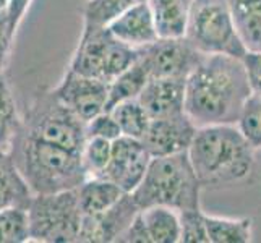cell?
I'll list each match as a JSON object with an SVG mask.
<instances>
[{
	"label": "cell",
	"instance_id": "3957f363",
	"mask_svg": "<svg viewBox=\"0 0 261 243\" xmlns=\"http://www.w3.org/2000/svg\"><path fill=\"white\" fill-rule=\"evenodd\" d=\"M34 195L76 190L85 182L82 152L16 134L8 151Z\"/></svg>",
	"mask_w": 261,
	"mask_h": 243
},
{
	"label": "cell",
	"instance_id": "7a4b0ae2",
	"mask_svg": "<svg viewBox=\"0 0 261 243\" xmlns=\"http://www.w3.org/2000/svg\"><path fill=\"white\" fill-rule=\"evenodd\" d=\"M188 156L203 188L245 182L255 166V148L236 123L198 127Z\"/></svg>",
	"mask_w": 261,
	"mask_h": 243
},
{
	"label": "cell",
	"instance_id": "e575fe53",
	"mask_svg": "<svg viewBox=\"0 0 261 243\" xmlns=\"http://www.w3.org/2000/svg\"><path fill=\"white\" fill-rule=\"evenodd\" d=\"M8 4H10V0H0V12H4V10H7V7H8Z\"/></svg>",
	"mask_w": 261,
	"mask_h": 243
},
{
	"label": "cell",
	"instance_id": "7c38bea8",
	"mask_svg": "<svg viewBox=\"0 0 261 243\" xmlns=\"http://www.w3.org/2000/svg\"><path fill=\"white\" fill-rule=\"evenodd\" d=\"M140 212V206L132 193H125L119 201L101 212L83 214L80 226L78 241L82 243H117L135 215Z\"/></svg>",
	"mask_w": 261,
	"mask_h": 243
},
{
	"label": "cell",
	"instance_id": "44dd1931",
	"mask_svg": "<svg viewBox=\"0 0 261 243\" xmlns=\"http://www.w3.org/2000/svg\"><path fill=\"white\" fill-rule=\"evenodd\" d=\"M149 73L143 62L138 59L135 64L112 79L109 83V97H107L106 111H112L117 104L128 99H138L141 91L149 81Z\"/></svg>",
	"mask_w": 261,
	"mask_h": 243
},
{
	"label": "cell",
	"instance_id": "ac0fdd59",
	"mask_svg": "<svg viewBox=\"0 0 261 243\" xmlns=\"http://www.w3.org/2000/svg\"><path fill=\"white\" fill-rule=\"evenodd\" d=\"M76 192L83 214L101 212L111 208L125 195L119 185L104 177L85 178V182L76 188Z\"/></svg>",
	"mask_w": 261,
	"mask_h": 243
},
{
	"label": "cell",
	"instance_id": "d4e9b609",
	"mask_svg": "<svg viewBox=\"0 0 261 243\" xmlns=\"http://www.w3.org/2000/svg\"><path fill=\"white\" fill-rule=\"evenodd\" d=\"M138 2L143 0H86L82 10L83 23L109 26L115 18H119Z\"/></svg>",
	"mask_w": 261,
	"mask_h": 243
},
{
	"label": "cell",
	"instance_id": "5b68a950",
	"mask_svg": "<svg viewBox=\"0 0 261 243\" xmlns=\"http://www.w3.org/2000/svg\"><path fill=\"white\" fill-rule=\"evenodd\" d=\"M141 49L115 38L107 26L83 23L68 70L111 83L140 59Z\"/></svg>",
	"mask_w": 261,
	"mask_h": 243
},
{
	"label": "cell",
	"instance_id": "9c48e42d",
	"mask_svg": "<svg viewBox=\"0 0 261 243\" xmlns=\"http://www.w3.org/2000/svg\"><path fill=\"white\" fill-rule=\"evenodd\" d=\"M204 53L198 52L185 36L159 38L141 47L140 60L151 78H188Z\"/></svg>",
	"mask_w": 261,
	"mask_h": 243
},
{
	"label": "cell",
	"instance_id": "1f68e13d",
	"mask_svg": "<svg viewBox=\"0 0 261 243\" xmlns=\"http://www.w3.org/2000/svg\"><path fill=\"white\" fill-rule=\"evenodd\" d=\"M117 243H151L145 221L141 218V209L135 215V219L132 221L130 226L123 230V233L119 237Z\"/></svg>",
	"mask_w": 261,
	"mask_h": 243
},
{
	"label": "cell",
	"instance_id": "4fadbf2b",
	"mask_svg": "<svg viewBox=\"0 0 261 243\" xmlns=\"http://www.w3.org/2000/svg\"><path fill=\"white\" fill-rule=\"evenodd\" d=\"M198 127L187 112L151 119L149 127L141 138L151 157L172 156L190 149Z\"/></svg>",
	"mask_w": 261,
	"mask_h": 243
},
{
	"label": "cell",
	"instance_id": "7402d4cb",
	"mask_svg": "<svg viewBox=\"0 0 261 243\" xmlns=\"http://www.w3.org/2000/svg\"><path fill=\"white\" fill-rule=\"evenodd\" d=\"M23 125V115L16 107L10 83L0 71V151H10Z\"/></svg>",
	"mask_w": 261,
	"mask_h": 243
},
{
	"label": "cell",
	"instance_id": "f546056e",
	"mask_svg": "<svg viewBox=\"0 0 261 243\" xmlns=\"http://www.w3.org/2000/svg\"><path fill=\"white\" fill-rule=\"evenodd\" d=\"M86 134L88 138L94 137V138L115 141L117 138L122 137V130L117 120L114 119V115L109 111H104L86 123Z\"/></svg>",
	"mask_w": 261,
	"mask_h": 243
},
{
	"label": "cell",
	"instance_id": "484cf974",
	"mask_svg": "<svg viewBox=\"0 0 261 243\" xmlns=\"http://www.w3.org/2000/svg\"><path fill=\"white\" fill-rule=\"evenodd\" d=\"M30 241L28 209L8 208L0 211V243Z\"/></svg>",
	"mask_w": 261,
	"mask_h": 243
},
{
	"label": "cell",
	"instance_id": "d6986e66",
	"mask_svg": "<svg viewBox=\"0 0 261 243\" xmlns=\"http://www.w3.org/2000/svg\"><path fill=\"white\" fill-rule=\"evenodd\" d=\"M247 50H261V0H227Z\"/></svg>",
	"mask_w": 261,
	"mask_h": 243
},
{
	"label": "cell",
	"instance_id": "5bb4252c",
	"mask_svg": "<svg viewBox=\"0 0 261 243\" xmlns=\"http://www.w3.org/2000/svg\"><path fill=\"white\" fill-rule=\"evenodd\" d=\"M185 78H149L140 102L151 119L185 112Z\"/></svg>",
	"mask_w": 261,
	"mask_h": 243
},
{
	"label": "cell",
	"instance_id": "2e32d148",
	"mask_svg": "<svg viewBox=\"0 0 261 243\" xmlns=\"http://www.w3.org/2000/svg\"><path fill=\"white\" fill-rule=\"evenodd\" d=\"M33 190L21 175L8 151H0V211L8 208L28 209Z\"/></svg>",
	"mask_w": 261,
	"mask_h": 243
},
{
	"label": "cell",
	"instance_id": "9a60e30c",
	"mask_svg": "<svg viewBox=\"0 0 261 243\" xmlns=\"http://www.w3.org/2000/svg\"><path fill=\"white\" fill-rule=\"evenodd\" d=\"M107 28L112 31L115 38L138 49L159 39L156 21L148 0L135 4L119 18H115Z\"/></svg>",
	"mask_w": 261,
	"mask_h": 243
},
{
	"label": "cell",
	"instance_id": "8fae6325",
	"mask_svg": "<svg viewBox=\"0 0 261 243\" xmlns=\"http://www.w3.org/2000/svg\"><path fill=\"white\" fill-rule=\"evenodd\" d=\"M151 154L141 140L122 137L112 141V154L101 177L119 185L125 193H133L145 177Z\"/></svg>",
	"mask_w": 261,
	"mask_h": 243
},
{
	"label": "cell",
	"instance_id": "6da1fadb",
	"mask_svg": "<svg viewBox=\"0 0 261 243\" xmlns=\"http://www.w3.org/2000/svg\"><path fill=\"white\" fill-rule=\"evenodd\" d=\"M251 94L244 60L203 56L187 78L185 112L196 127L236 123Z\"/></svg>",
	"mask_w": 261,
	"mask_h": 243
},
{
	"label": "cell",
	"instance_id": "836d02e7",
	"mask_svg": "<svg viewBox=\"0 0 261 243\" xmlns=\"http://www.w3.org/2000/svg\"><path fill=\"white\" fill-rule=\"evenodd\" d=\"M31 4L33 0H10V4H8L7 16H8V23H10V30L15 36L23 21V18L28 13Z\"/></svg>",
	"mask_w": 261,
	"mask_h": 243
},
{
	"label": "cell",
	"instance_id": "ba28073f",
	"mask_svg": "<svg viewBox=\"0 0 261 243\" xmlns=\"http://www.w3.org/2000/svg\"><path fill=\"white\" fill-rule=\"evenodd\" d=\"M82 218L76 190L34 195L28 206L30 241H78Z\"/></svg>",
	"mask_w": 261,
	"mask_h": 243
},
{
	"label": "cell",
	"instance_id": "83f0119b",
	"mask_svg": "<svg viewBox=\"0 0 261 243\" xmlns=\"http://www.w3.org/2000/svg\"><path fill=\"white\" fill-rule=\"evenodd\" d=\"M237 127L251 146L261 149V94H250L239 117Z\"/></svg>",
	"mask_w": 261,
	"mask_h": 243
},
{
	"label": "cell",
	"instance_id": "52a82bcc",
	"mask_svg": "<svg viewBox=\"0 0 261 243\" xmlns=\"http://www.w3.org/2000/svg\"><path fill=\"white\" fill-rule=\"evenodd\" d=\"M185 38L204 56L222 53L244 59L247 53L227 0H193Z\"/></svg>",
	"mask_w": 261,
	"mask_h": 243
},
{
	"label": "cell",
	"instance_id": "e0dca14e",
	"mask_svg": "<svg viewBox=\"0 0 261 243\" xmlns=\"http://www.w3.org/2000/svg\"><path fill=\"white\" fill-rule=\"evenodd\" d=\"M159 38L185 36L193 0H148Z\"/></svg>",
	"mask_w": 261,
	"mask_h": 243
},
{
	"label": "cell",
	"instance_id": "8992f818",
	"mask_svg": "<svg viewBox=\"0 0 261 243\" xmlns=\"http://www.w3.org/2000/svg\"><path fill=\"white\" fill-rule=\"evenodd\" d=\"M23 134L82 152L88 140L86 123L60 101L54 89H41L23 114Z\"/></svg>",
	"mask_w": 261,
	"mask_h": 243
},
{
	"label": "cell",
	"instance_id": "cb8c5ba5",
	"mask_svg": "<svg viewBox=\"0 0 261 243\" xmlns=\"http://www.w3.org/2000/svg\"><path fill=\"white\" fill-rule=\"evenodd\" d=\"M114 119L119 123L123 137L141 140L149 127L151 117L146 109L140 102V99H128L120 104H117L112 111H109Z\"/></svg>",
	"mask_w": 261,
	"mask_h": 243
},
{
	"label": "cell",
	"instance_id": "ffe728a7",
	"mask_svg": "<svg viewBox=\"0 0 261 243\" xmlns=\"http://www.w3.org/2000/svg\"><path fill=\"white\" fill-rule=\"evenodd\" d=\"M151 243H178L180 215L178 211L167 206H149L141 209Z\"/></svg>",
	"mask_w": 261,
	"mask_h": 243
},
{
	"label": "cell",
	"instance_id": "d6a6232c",
	"mask_svg": "<svg viewBox=\"0 0 261 243\" xmlns=\"http://www.w3.org/2000/svg\"><path fill=\"white\" fill-rule=\"evenodd\" d=\"M15 42V34L10 30L7 10L0 12V71H4L8 56H10L12 46Z\"/></svg>",
	"mask_w": 261,
	"mask_h": 243
},
{
	"label": "cell",
	"instance_id": "30bf717a",
	"mask_svg": "<svg viewBox=\"0 0 261 243\" xmlns=\"http://www.w3.org/2000/svg\"><path fill=\"white\" fill-rule=\"evenodd\" d=\"M52 89L60 101L85 123L106 111L109 97V83L78 75L68 68L60 83Z\"/></svg>",
	"mask_w": 261,
	"mask_h": 243
},
{
	"label": "cell",
	"instance_id": "603a6c76",
	"mask_svg": "<svg viewBox=\"0 0 261 243\" xmlns=\"http://www.w3.org/2000/svg\"><path fill=\"white\" fill-rule=\"evenodd\" d=\"M210 243H250L253 240V221L250 218H221L206 214Z\"/></svg>",
	"mask_w": 261,
	"mask_h": 243
},
{
	"label": "cell",
	"instance_id": "4dcf8cb0",
	"mask_svg": "<svg viewBox=\"0 0 261 243\" xmlns=\"http://www.w3.org/2000/svg\"><path fill=\"white\" fill-rule=\"evenodd\" d=\"M242 60L247 68L251 93L261 94V50H247Z\"/></svg>",
	"mask_w": 261,
	"mask_h": 243
},
{
	"label": "cell",
	"instance_id": "4316f807",
	"mask_svg": "<svg viewBox=\"0 0 261 243\" xmlns=\"http://www.w3.org/2000/svg\"><path fill=\"white\" fill-rule=\"evenodd\" d=\"M112 141L89 137L82 149V164L88 177H101L111 160Z\"/></svg>",
	"mask_w": 261,
	"mask_h": 243
},
{
	"label": "cell",
	"instance_id": "277c9868",
	"mask_svg": "<svg viewBox=\"0 0 261 243\" xmlns=\"http://www.w3.org/2000/svg\"><path fill=\"white\" fill-rule=\"evenodd\" d=\"M201 182L198 178L188 151L172 156L152 157L145 177L132 193L140 209L149 206H167L175 211L201 208Z\"/></svg>",
	"mask_w": 261,
	"mask_h": 243
},
{
	"label": "cell",
	"instance_id": "f1b7e54d",
	"mask_svg": "<svg viewBox=\"0 0 261 243\" xmlns=\"http://www.w3.org/2000/svg\"><path fill=\"white\" fill-rule=\"evenodd\" d=\"M180 241L182 243H210L206 229V214L201 208L178 211Z\"/></svg>",
	"mask_w": 261,
	"mask_h": 243
}]
</instances>
